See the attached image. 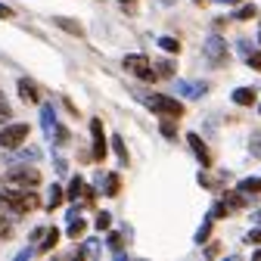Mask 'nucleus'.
<instances>
[{
	"label": "nucleus",
	"instance_id": "obj_1",
	"mask_svg": "<svg viewBox=\"0 0 261 261\" xmlns=\"http://www.w3.org/2000/svg\"><path fill=\"white\" fill-rule=\"evenodd\" d=\"M38 205H41V199L31 187H4L0 190V208L4 212L25 215V212H35Z\"/></svg>",
	"mask_w": 261,
	"mask_h": 261
},
{
	"label": "nucleus",
	"instance_id": "obj_2",
	"mask_svg": "<svg viewBox=\"0 0 261 261\" xmlns=\"http://www.w3.org/2000/svg\"><path fill=\"white\" fill-rule=\"evenodd\" d=\"M149 109L152 112H159V115H168V118H184V103L177 100V96H165V93H152L149 96Z\"/></svg>",
	"mask_w": 261,
	"mask_h": 261
},
{
	"label": "nucleus",
	"instance_id": "obj_3",
	"mask_svg": "<svg viewBox=\"0 0 261 261\" xmlns=\"http://www.w3.org/2000/svg\"><path fill=\"white\" fill-rule=\"evenodd\" d=\"M28 134H31V127H28L25 121L4 124V127H0V149H19Z\"/></svg>",
	"mask_w": 261,
	"mask_h": 261
},
{
	"label": "nucleus",
	"instance_id": "obj_4",
	"mask_svg": "<svg viewBox=\"0 0 261 261\" xmlns=\"http://www.w3.org/2000/svg\"><path fill=\"white\" fill-rule=\"evenodd\" d=\"M124 69H127V72H134L140 81H155V78H159L155 65H152L143 53H130V56H124Z\"/></svg>",
	"mask_w": 261,
	"mask_h": 261
},
{
	"label": "nucleus",
	"instance_id": "obj_5",
	"mask_svg": "<svg viewBox=\"0 0 261 261\" xmlns=\"http://www.w3.org/2000/svg\"><path fill=\"white\" fill-rule=\"evenodd\" d=\"M7 184L10 187H38L41 184V171L28 168V165H16V168L7 171Z\"/></svg>",
	"mask_w": 261,
	"mask_h": 261
},
{
	"label": "nucleus",
	"instance_id": "obj_6",
	"mask_svg": "<svg viewBox=\"0 0 261 261\" xmlns=\"http://www.w3.org/2000/svg\"><path fill=\"white\" fill-rule=\"evenodd\" d=\"M202 53L208 56L212 65H224V62H227V53H230V50H227V41H224V38L212 35V38L202 44Z\"/></svg>",
	"mask_w": 261,
	"mask_h": 261
},
{
	"label": "nucleus",
	"instance_id": "obj_7",
	"mask_svg": "<svg viewBox=\"0 0 261 261\" xmlns=\"http://www.w3.org/2000/svg\"><path fill=\"white\" fill-rule=\"evenodd\" d=\"M90 134H93V159L103 162L106 159V134H103V121L100 118L90 121Z\"/></svg>",
	"mask_w": 261,
	"mask_h": 261
},
{
	"label": "nucleus",
	"instance_id": "obj_8",
	"mask_svg": "<svg viewBox=\"0 0 261 261\" xmlns=\"http://www.w3.org/2000/svg\"><path fill=\"white\" fill-rule=\"evenodd\" d=\"M187 143H190L193 155L199 159V165H202V168H212V152H208V146L202 143V137H199V134H187Z\"/></svg>",
	"mask_w": 261,
	"mask_h": 261
},
{
	"label": "nucleus",
	"instance_id": "obj_9",
	"mask_svg": "<svg viewBox=\"0 0 261 261\" xmlns=\"http://www.w3.org/2000/svg\"><path fill=\"white\" fill-rule=\"evenodd\" d=\"M53 25H56V28H62V31H69V35H75V38H84V25H81V22H75V19L56 16V19H53Z\"/></svg>",
	"mask_w": 261,
	"mask_h": 261
},
{
	"label": "nucleus",
	"instance_id": "obj_10",
	"mask_svg": "<svg viewBox=\"0 0 261 261\" xmlns=\"http://www.w3.org/2000/svg\"><path fill=\"white\" fill-rule=\"evenodd\" d=\"M87 193V184H84V177H72V184H69V190H65V199H72V202H78L81 196Z\"/></svg>",
	"mask_w": 261,
	"mask_h": 261
},
{
	"label": "nucleus",
	"instance_id": "obj_11",
	"mask_svg": "<svg viewBox=\"0 0 261 261\" xmlns=\"http://www.w3.org/2000/svg\"><path fill=\"white\" fill-rule=\"evenodd\" d=\"M41 124H44V130H47V137L53 140V134H56V118H53V106H41Z\"/></svg>",
	"mask_w": 261,
	"mask_h": 261
},
{
	"label": "nucleus",
	"instance_id": "obj_12",
	"mask_svg": "<svg viewBox=\"0 0 261 261\" xmlns=\"http://www.w3.org/2000/svg\"><path fill=\"white\" fill-rule=\"evenodd\" d=\"M19 96H22L25 103H38V87L31 84L28 78H22V81H19Z\"/></svg>",
	"mask_w": 261,
	"mask_h": 261
},
{
	"label": "nucleus",
	"instance_id": "obj_13",
	"mask_svg": "<svg viewBox=\"0 0 261 261\" xmlns=\"http://www.w3.org/2000/svg\"><path fill=\"white\" fill-rule=\"evenodd\" d=\"M233 103H237V106H252V103H255V87H240V90H233Z\"/></svg>",
	"mask_w": 261,
	"mask_h": 261
},
{
	"label": "nucleus",
	"instance_id": "obj_14",
	"mask_svg": "<svg viewBox=\"0 0 261 261\" xmlns=\"http://www.w3.org/2000/svg\"><path fill=\"white\" fill-rule=\"evenodd\" d=\"M224 202H227V205H230V208H237V212H243V208L249 205V202H246V193H243V190H237V193L230 190V193H227V196H224Z\"/></svg>",
	"mask_w": 261,
	"mask_h": 261
},
{
	"label": "nucleus",
	"instance_id": "obj_15",
	"mask_svg": "<svg viewBox=\"0 0 261 261\" xmlns=\"http://www.w3.org/2000/svg\"><path fill=\"white\" fill-rule=\"evenodd\" d=\"M112 149H115V155H118L121 165H127V162H130V152H127V146H124L121 137H112Z\"/></svg>",
	"mask_w": 261,
	"mask_h": 261
},
{
	"label": "nucleus",
	"instance_id": "obj_16",
	"mask_svg": "<svg viewBox=\"0 0 261 261\" xmlns=\"http://www.w3.org/2000/svg\"><path fill=\"white\" fill-rule=\"evenodd\" d=\"M56 243H59V230H56V227H53V230H47V233H44V240H41L38 252H50V249H53Z\"/></svg>",
	"mask_w": 261,
	"mask_h": 261
},
{
	"label": "nucleus",
	"instance_id": "obj_17",
	"mask_svg": "<svg viewBox=\"0 0 261 261\" xmlns=\"http://www.w3.org/2000/svg\"><path fill=\"white\" fill-rule=\"evenodd\" d=\"M62 199H65V190H62L59 184H53V187H50V196H47V205H50V212H53V208H56Z\"/></svg>",
	"mask_w": 261,
	"mask_h": 261
},
{
	"label": "nucleus",
	"instance_id": "obj_18",
	"mask_svg": "<svg viewBox=\"0 0 261 261\" xmlns=\"http://www.w3.org/2000/svg\"><path fill=\"white\" fill-rule=\"evenodd\" d=\"M84 230H87V221H84V218H72V224H69V237H72V240H81Z\"/></svg>",
	"mask_w": 261,
	"mask_h": 261
},
{
	"label": "nucleus",
	"instance_id": "obj_19",
	"mask_svg": "<svg viewBox=\"0 0 261 261\" xmlns=\"http://www.w3.org/2000/svg\"><path fill=\"white\" fill-rule=\"evenodd\" d=\"M240 190H243L246 196H249V193H252V196L261 193V177H243V180H240Z\"/></svg>",
	"mask_w": 261,
	"mask_h": 261
},
{
	"label": "nucleus",
	"instance_id": "obj_20",
	"mask_svg": "<svg viewBox=\"0 0 261 261\" xmlns=\"http://www.w3.org/2000/svg\"><path fill=\"white\" fill-rule=\"evenodd\" d=\"M174 121H177V118H168V115H165V121L159 124V130H162L168 140H177V124H174Z\"/></svg>",
	"mask_w": 261,
	"mask_h": 261
},
{
	"label": "nucleus",
	"instance_id": "obj_21",
	"mask_svg": "<svg viewBox=\"0 0 261 261\" xmlns=\"http://www.w3.org/2000/svg\"><path fill=\"white\" fill-rule=\"evenodd\" d=\"M159 47L165 50V53H180V41H177V38H168V35L159 38Z\"/></svg>",
	"mask_w": 261,
	"mask_h": 261
},
{
	"label": "nucleus",
	"instance_id": "obj_22",
	"mask_svg": "<svg viewBox=\"0 0 261 261\" xmlns=\"http://www.w3.org/2000/svg\"><path fill=\"white\" fill-rule=\"evenodd\" d=\"M233 16H237L240 22H246V19H252V16H258V7H255V4H243V7H240V10H237Z\"/></svg>",
	"mask_w": 261,
	"mask_h": 261
},
{
	"label": "nucleus",
	"instance_id": "obj_23",
	"mask_svg": "<svg viewBox=\"0 0 261 261\" xmlns=\"http://www.w3.org/2000/svg\"><path fill=\"white\" fill-rule=\"evenodd\" d=\"M10 115H13V109H10V100L4 96V90H0V124H7V121H10Z\"/></svg>",
	"mask_w": 261,
	"mask_h": 261
},
{
	"label": "nucleus",
	"instance_id": "obj_24",
	"mask_svg": "<svg viewBox=\"0 0 261 261\" xmlns=\"http://www.w3.org/2000/svg\"><path fill=\"white\" fill-rule=\"evenodd\" d=\"M118 190H121V177L118 174H109L106 177V196H118Z\"/></svg>",
	"mask_w": 261,
	"mask_h": 261
},
{
	"label": "nucleus",
	"instance_id": "obj_25",
	"mask_svg": "<svg viewBox=\"0 0 261 261\" xmlns=\"http://www.w3.org/2000/svg\"><path fill=\"white\" fill-rule=\"evenodd\" d=\"M155 72H159V75H165V78H171V75H174V62H168V59H159Z\"/></svg>",
	"mask_w": 261,
	"mask_h": 261
},
{
	"label": "nucleus",
	"instance_id": "obj_26",
	"mask_svg": "<svg viewBox=\"0 0 261 261\" xmlns=\"http://www.w3.org/2000/svg\"><path fill=\"white\" fill-rule=\"evenodd\" d=\"M109 227H112V215H106V212H100V215H96V230H109Z\"/></svg>",
	"mask_w": 261,
	"mask_h": 261
},
{
	"label": "nucleus",
	"instance_id": "obj_27",
	"mask_svg": "<svg viewBox=\"0 0 261 261\" xmlns=\"http://www.w3.org/2000/svg\"><path fill=\"white\" fill-rule=\"evenodd\" d=\"M10 237H13V224L0 215V240H10Z\"/></svg>",
	"mask_w": 261,
	"mask_h": 261
},
{
	"label": "nucleus",
	"instance_id": "obj_28",
	"mask_svg": "<svg viewBox=\"0 0 261 261\" xmlns=\"http://www.w3.org/2000/svg\"><path fill=\"white\" fill-rule=\"evenodd\" d=\"M208 233H212V221H205L199 230H196V243H205V240H208Z\"/></svg>",
	"mask_w": 261,
	"mask_h": 261
},
{
	"label": "nucleus",
	"instance_id": "obj_29",
	"mask_svg": "<svg viewBox=\"0 0 261 261\" xmlns=\"http://www.w3.org/2000/svg\"><path fill=\"white\" fill-rule=\"evenodd\" d=\"M109 249L115 255H121V233H109Z\"/></svg>",
	"mask_w": 261,
	"mask_h": 261
},
{
	"label": "nucleus",
	"instance_id": "obj_30",
	"mask_svg": "<svg viewBox=\"0 0 261 261\" xmlns=\"http://www.w3.org/2000/svg\"><path fill=\"white\" fill-rule=\"evenodd\" d=\"M246 243H249V246H261V227H255V230H249Z\"/></svg>",
	"mask_w": 261,
	"mask_h": 261
},
{
	"label": "nucleus",
	"instance_id": "obj_31",
	"mask_svg": "<svg viewBox=\"0 0 261 261\" xmlns=\"http://www.w3.org/2000/svg\"><path fill=\"white\" fill-rule=\"evenodd\" d=\"M227 208H230L227 202H215V205H212V218H224V215H227Z\"/></svg>",
	"mask_w": 261,
	"mask_h": 261
},
{
	"label": "nucleus",
	"instance_id": "obj_32",
	"mask_svg": "<svg viewBox=\"0 0 261 261\" xmlns=\"http://www.w3.org/2000/svg\"><path fill=\"white\" fill-rule=\"evenodd\" d=\"M56 143H69V130H65L62 124H56V137H53Z\"/></svg>",
	"mask_w": 261,
	"mask_h": 261
},
{
	"label": "nucleus",
	"instance_id": "obj_33",
	"mask_svg": "<svg viewBox=\"0 0 261 261\" xmlns=\"http://www.w3.org/2000/svg\"><path fill=\"white\" fill-rule=\"evenodd\" d=\"M249 65H252L255 72H261V53H252V56H249Z\"/></svg>",
	"mask_w": 261,
	"mask_h": 261
},
{
	"label": "nucleus",
	"instance_id": "obj_34",
	"mask_svg": "<svg viewBox=\"0 0 261 261\" xmlns=\"http://www.w3.org/2000/svg\"><path fill=\"white\" fill-rule=\"evenodd\" d=\"M10 16H13V10L7 4H0V19H10Z\"/></svg>",
	"mask_w": 261,
	"mask_h": 261
},
{
	"label": "nucleus",
	"instance_id": "obj_35",
	"mask_svg": "<svg viewBox=\"0 0 261 261\" xmlns=\"http://www.w3.org/2000/svg\"><path fill=\"white\" fill-rule=\"evenodd\" d=\"M252 152H255V155H258V159H261V140H258V137H255V140H252Z\"/></svg>",
	"mask_w": 261,
	"mask_h": 261
},
{
	"label": "nucleus",
	"instance_id": "obj_36",
	"mask_svg": "<svg viewBox=\"0 0 261 261\" xmlns=\"http://www.w3.org/2000/svg\"><path fill=\"white\" fill-rule=\"evenodd\" d=\"M255 224H258V227H261V212H255Z\"/></svg>",
	"mask_w": 261,
	"mask_h": 261
},
{
	"label": "nucleus",
	"instance_id": "obj_37",
	"mask_svg": "<svg viewBox=\"0 0 261 261\" xmlns=\"http://www.w3.org/2000/svg\"><path fill=\"white\" fill-rule=\"evenodd\" d=\"M255 258H261V249H258V252H255Z\"/></svg>",
	"mask_w": 261,
	"mask_h": 261
},
{
	"label": "nucleus",
	"instance_id": "obj_38",
	"mask_svg": "<svg viewBox=\"0 0 261 261\" xmlns=\"http://www.w3.org/2000/svg\"><path fill=\"white\" fill-rule=\"evenodd\" d=\"M227 4H240V0H227Z\"/></svg>",
	"mask_w": 261,
	"mask_h": 261
},
{
	"label": "nucleus",
	"instance_id": "obj_39",
	"mask_svg": "<svg viewBox=\"0 0 261 261\" xmlns=\"http://www.w3.org/2000/svg\"><path fill=\"white\" fill-rule=\"evenodd\" d=\"M258 44H261V31H258Z\"/></svg>",
	"mask_w": 261,
	"mask_h": 261
},
{
	"label": "nucleus",
	"instance_id": "obj_40",
	"mask_svg": "<svg viewBox=\"0 0 261 261\" xmlns=\"http://www.w3.org/2000/svg\"><path fill=\"white\" fill-rule=\"evenodd\" d=\"M196 4H202V0H196Z\"/></svg>",
	"mask_w": 261,
	"mask_h": 261
},
{
	"label": "nucleus",
	"instance_id": "obj_41",
	"mask_svg": "<svg viewBox=\"0 0 261 261\" xmlns=\"http://www.w3.org/2000/svg\"><path fill=\"white\" fill-rule=\"evenodd\" d=\"M258 109H261V106H258Z\"/></svg>",
	"mask_w": 261,
	"mask_h": 261
}]
</instances>
